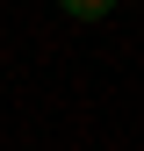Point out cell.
<instances>
[{
    "mask_svg": "<svg viewBox=\"0 0 144 151\" xmlns=\"http://www.w3.org/2000/svg\"><path fill=\"white\" fill-rule=\"evenodd\" d=\"M58 7H65V14H79V22H101L115 0H58Z\"/></svg>",
    "mask_w": 144,
    "mask_h": 151,
    "instance_id": "1",
    "label": "cell"
}]
</instances>
